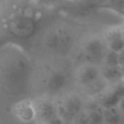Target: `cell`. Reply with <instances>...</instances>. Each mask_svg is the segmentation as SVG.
I'll return each mask as SVG.
<instances>
[{"label":"cell","mask_w":124,"mask_h":124,"mask_svg":"<svg viewBox=\"0 0 124 124\" xmlns=\"http://www.w3.org/2000/svg\"><path fill=\"white\" fill-rule=\"evenodd\" d=\"M121 71H122V77H123V80H124V65L121 66Z\"/></svg>","instance_id":"17"},{"label":"cell","mask_w":124,"mask_h":124,"mask_svg":"<svg viewBox=\"0 0 124 124\" xmlns=\"http://www.w3.org/2000/svg\"><path fill=\"white\" fill-rule=\"evenodd\" d=\"M16 114L18 116L22 117L23 120H30L35 116L34 108H33V102L30 101H21L16 104Z\"/></svg>","instance_id":"11"},{"label":"cell","mask_w":124,"mask_h":124,"mask_svg":"<svg viewBox=\"0 0 124 124\" xmlns=\"http://www.w3.org/2000/svg\"><path fill=\"white\" fill-rule=\"evenodd\" d=\"M117 63H119L120 66L124 65V47L121 51L117 52Z\"/></svg>","instance_id":"15"},{"label":"cell","mask_w":124,"mask_h":124,"mask_svg":"<svg viewBox=\"0 0 124 124\" xmlns=\"http://www.w3.org/2000/svg\"><path fill=\"white\" fill-rule=\"evenodd\" d=\"M35 117L41 123L57 115L56 103L49 98H39L33 101Z\"/></svg>","instance_id":"4"},{"label":"cell","mask_w":124,"mask_h":124,"mask_svg":"<svg viewBox=\"0 0 124 124\" xmlns=\"http://www.w3.org/2000/svg\"><path fill=\"white\" fill-rule=\"evenodd\" d=\"M65 84H66V77L61 71L53 73L48 77V80H47V87H48V89L53 92L59 91L62 88H64Z\"/></svg>","instance_id":"10"},{"label":"cell","mask_w":124,"mask_h":124,"mask_svg":"<svg viewBox=\"0 0 124 124\" xmlns=\"http://www.w3.org/2000/svg\"><path fill=\"white\" fill-rule=\"evenodd\" d=\"M64 124H71V123H70V122H65Z\"/></svg>","instance_id":"20"},{"label":"cell","mask_w":124,"mask_h":124,"mask_svg":"<svg viewBox=\"0 0 124 124\" xmlns=\"http://www.w3.org/2000/svg\"><path fill=\"white\" fill-rule=\"evenodd\" d=\"M97 124H105V123H104V122L102 121V122H99V123H97Z\"/></svg>","instance_id":"19"},{"label":"cell","mask_w":124,"mask_h":124,"mask_svg":"<svg viewBox=\"0 0 124 124\" xmlns=\"http://www.w3.org/2000/svg\"><path fill=\"white\" fill-rule=\"evenodd\" d=\"M100 69L93 63H85L79 67L77 71V79L81 86L88 87L92 82L100 79Z\"/></svg>","instance_id":"6"},{"label":"cell","mask_w":124,"mask_h":124,"mask_svg":"<svg viewBox=\"0 0 124 124\" xmlns=\"http://www.w3.org/2000/svg\"><path fill=\"white\" fill-rule=\"evenodd\" d=\"M71 124H89V119H88V114L87 111L82 109L80 112H78L75 116L70 121Z\"/></svg>","instance_id":"13"},{"label":"cell","mask_w":124,"mask_h":124,"mask_svg":"<svg viewBox=\"0 0 124 124\" xmlns=\"http://www.w3.org/2000/svg\"><path fill=\"white\" fill-rule=\"evenodd\" d=\"M105 51H107V46H105L103 40L102 39H97V38L90 39L85 44V47H84L85 55H86L87 59L89 61V63H93L97 59H100L102 62Z\"/></svg>","instance_id":"7"},{"label":"cell","mask_w":124,"mask_h":124,"mask_svg":"<svg viewBox=\"0 0 124 124\" xmlns=\"http://www.w3.org/2000/svg\"><path fill=\"white\" fill-rule=\"evenodd\" d=\"M102 63H103V65H107V66L119 65V63H117V52L111 51V49L107 48L104 55H103Z\"/></svg>","instance_id":"12"},{"label":"cell","mask_w":124,"mask_h":124,"mask_svg":"<svg viewBox=\"0 0 124 124\" xmlns=\"http://www.w3.org/2000/svg\"><path fill=\"white\" fill-rule=\"evenodd\" d=\"M6 56L0 61V81L9 92H21L30 76V62L23 53L12 51L6 53Z\"/></svg>","instance_id":"1"},{"label":"cell","mask_w":124,"mask_h":124,"mask_svg":"<svg viewBox=\"0 0 124 124\" xmlns=\"http://www.w3.org/2000/svg\"><path fill=\"white\" fill-rule=\"evenodd\" d=\"M56 108L57 115H59L65 122H70L78 112L84 109V104L78 97L69 96L64 98L59 103H56Z\"/></svg>","instance_id":"3"},{"label":"cell","mask_w":124,"mask_h":124,"mask_svg":"<svg viewBox=\"0 0 124 124\" xmlns=\"http://www.w3.org/2000/svg\"><path fill=\"white\" fill-rule=\"evenodd\" d=\"M105 46L108 49L114 52L121 51L124 47V36L122 26H112L104 32L102 36Z\"/></svg>","instance_id":"5"},{"label":"cell","mask_w":124,"mask_h":124,"mask_svg":"<svg viewBox=\"0 0 124 124\" xmlns=\"http://www.w3.org/2000/svg\"><path fill=\"white\" fill-rule=\"evenodd\" d=\"M64 123H65V121L59 115H55V116L51 117V119H48L47 121L43 122L41 124H64Z\"/></svg>","instance_id":"14"},{"label":"cell","mask_w":124,"mask_h":124,"mask_svg":"<svg viewBox=\"0 0 124 124\" xmlns=\"http://www.w3.org/2000/svg\"><path fill=\"white\" fill-rule=\"evenodd\" d=\"M102 119L105 124H121L122 111L117 105L102 108Z\"/></svg>","instance_id":"9"},{"label":"cell","mask_w":124,"mask_h":124,"mask_svg":"<svg viewBox=\"0 0 124 124\" xmlns=\"http://www.w3.org/2000/svg\"><path fill=\"white\" fill-rule=\"evenodd\" d=\"M121 124H124V112H122V119H121Z\"/></svg>","instance_id":"18"},{"label":"cell","mask_w":124,"mask_h":124,"mask_svg":"<svg viewBox=\"0 0 124 124\" xmlns=\"http://www.w3.org/2000/svg\"><path fill=\"white\" fill-rule=\"evenodd\" d=\"M124 96V80L117 82L108 84L107 86L96 94V101L99 103L101 108L117 105L120 99Z\"/></svg>","instance_id":"2"},{"label":"cell","mask_w":124,"mask_h":124,"mask_svg":"<svg viewBox=\"0 0 124 124\" xmlns=\"http://www.w3.org/2000/svg\"><path fill=\"white\" fill-rule=\"evenodd\" d=\"M117 108H119L122 112H124V96L122 97V98L120 99V101L117 102Z\"/></svg>","instance_id":"16"},{"label":"cell","mask_w":124,"mask_h":124,"mask_svg":"<svg viewBox=\"0 0 124 124\" xmlns=\"http://www.w3.org/2000/svg\"><path fill=\"white\" fill-rule=\"evenodd\" d=\"M100 76L107 84H113V82L123 80L121 66L120 65H113V66L103 65V68L100 69Z\"/></svg>","instance_id":"8"}]
</instances>
